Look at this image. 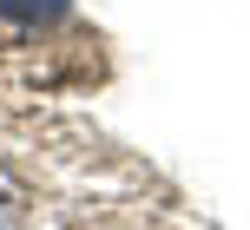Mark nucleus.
<instances>
[{
	"mask_svg": "<svg viewBox=\"0 0 250 230\" xmlns=\"http://www.w3.org/2000/svg\"><path fill=\"white\" fill-rule=\"evenodd\" d=\"M66 13H73V0H0L7 26H60Z\"/></svg>",
	"mask_w": 250,
	"mask_h": 230,
	"instance_id": "nucleus-1",
	"label": "nucleus"
}]
</instances>
